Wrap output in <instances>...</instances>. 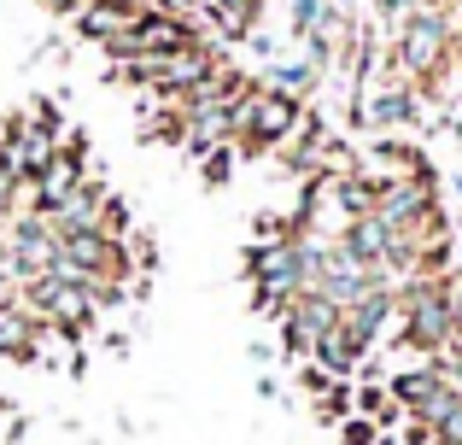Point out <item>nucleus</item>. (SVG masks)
<instances>
[{
  "label": "nucleus",
  "instance_id": "8",
  "mask_svg": "<svg viewBox=\"0 0 462 445\" xmlns=\"http://www.w3.org/2000/svg\"><path fill=\"white\" fill-rule=\"evenodd\" d=\"M305 82H316V65H282L275 70V88H305Z\"/></svg>",
  "mask_w": 462,
  "mask_h": 445
},
{
  "label": "nucleus",
  "instance_id": "2",
  "mask_svg": "<svg viewBox=\"0 0 462 445\" xmlns=\"http://www.w3.org/2000/svg\"><path fill=\"white\" fill-rule=\"evenodd\" d=\"M445 53H451V23L439 18V12H410L404 18V35H398V65L410 70H439Z\"/></svg>",
  "mask_w": 462,
  "mask_h": 445
},
{
  "label": "nucleus",
  "instance_id": "6",
  "mask_svg": "<svg viewBox=\"0 0 462 445\" xmlns=\"http://www.w3.org/2000/svg\"><path fill=\"white\" fill-rule=\"evenodd\" d=\"M351 393H357V387H346V381H334L328 393H316V416H322V422H339V416H351V411H357V399H351Z\"/></svg>",
  "mask_w": 462,
  "mask_h": 445
},
{
  "label": "nucleus",
  "instance_id": "4",
  "mask_svg": "<svg viewBox=\"0 0 462 445\" xmlns=\"http://www.w3.org/2000/svg\"><path fill=\"white\" fill-rule=\"evenodd\" d=\"M30 346H35V329H30V317H23V311H6V305H0V352H12V357H30Z\"/></svg>",
  "mask_w": 462,
  "mask_h": 445
},
{
  "label": "nucleus",
  "instance_id": "11",
  "mask_svg": "<svg viewBox=\"0 0 462 445\" xmlns=\"http://www.w3.org/2000/svg\"><path fill=\"white\" fill-rule=\"evenodd\" d=\"M451 305H457V334H462V287H451Z\"/></svg>",
  "mask_w": 462,
  "mask_h": 445
},
{
  "label": "nucleus",
  "instance_id": "13",
  "mask_svg": "<svg viewBox=\"0 0 462 445\" xmlns=\"http://www.w3.org/2000/svg\"><path fill=\"white\" fill-rule=\"evenodd\" d=\"M374 445H404V440H386V434H381V440H374Z\"/></svg>",
  "mask_w": 462,
  "mask_h": 445
},
{
  "label": "nucleus",
  "instance_id": "3",
  "mask_svg": "<svg viewBox=\"0 0 462 445\" xmlns=\"http://www.w3.org/2000/svg\"><path fill=\"white\" fill-rule=\"evenodd\" d=\"M293 129H299V100H293L287 88L246 100V117H240V135H246V147H275V141H287Z\"/></svg>",
  "mask_w": 462,
  "mask_h": 445
},
{
  "label": "nucleus",
  "instance_id": "14",
  "mask_svg": "<svg viewBox=\"0 0 462 445\" xmlns=\"http://www.w3.org/2000/svg\"><path fill=\"white\" fill-rule=\"evenodd\" d=\"M451 188H457V199H462V176H457V182H451Z\"/></svg>",
  "mask_w": 462,
  "mask_h": 445
},
{
  "label": "nucleus",
  "instance_id": "7",
  "mask_svg": "<svg viewBox=\"0 0 462 445\" xmlns=\"http://www.w3.org/2000/svg\"><path fill=\"white\" fill-rule=\"evenodd\" d=\"M374 440H381V422H374V416H363V411L339 416V445H374Z\"/></svg>",
  "mask_w": 462,
  "mask_h": 445
},
{
  "label": "nucleus",
  "instance_id": "1",
  "mask_svg": "<svg viewBox=\"0 0 462 445\" xmlns=\"http://www.w3.org/2000/svg\"><path fill=\"white\" fill-rule=\"evenodd\" d=\"M404 322H398V346H416V352H439L457 340V305H451V282L439 275H416L398 299Z\"/></svg>",
  "mask_w": 462,
  "mask_h": 445
},
{
  "label": "nucleus",
  "instance_id": "15",
  "mask_svg": "<svg viewBox=\"0 0 462 445\" xmlns=\"http://www.w3.org/2000/svg\"><path fill=\"white\" fill-rule=\"evenodd\" d=\"M433 445H451V440H433Z\"/></svg>",
  "mask_w": 462,
  "mask_h": 445
},
{
  "label": "nucleus",
  "instance_id": "10",
  "mask_svg": "<svg viewBox=\"0 0 462 445\" xmlns=\"http://www.w3.org/2000/svg\"><path fill=\"white\" fill-rule=\"evenodd\" d=\"M228 159H235V153H211V164H205V182H228Z\"/></svg>",
  "mask_w": 462,
  "mask_h": 445
},
{
  "label": "nucleus",
  "instance_id": "5",
  "mask_svg": "<svg viewBox=\"0 0 462 445\" xmlns=\"http://www.w3.org/2000/svg\"><path fill=\"white\" fill-rule=\"evenodd\" d=\"M410 117H416V100H410V94H381V100L369 106V124H410Z\"/></svg>",
  "mask_w": 462,
  "mask_h": 445
},
{
  "label": "nucleus",
  "instance_id": "9",
  "mask_svg": "<svg viewBox=\"0 0 462 445\" xmlns=\"http://www.w3.org/2000/svg\"><path fill=\"white\" fill-rule=\"evenodd\" d=\"M316 18H322V0H293V30L299 35H310Z\"/></svg>",
  "mask_w": 462,
  "mask_h": 445
},
{
  "label": "nucleus",
  "instance_id": "12",
  "mask_svg": "<svg viewBox=\"0 0 462 445\" xmlns=\"http://www.w3.org/2000/svg\"><path fill=\"white\" fill-rule=\"evenodd\" d=\"M42 6H53V12H70V6H77V0H42Z\"/></svg>",
  "mask_w": 462,
  "mask_h": 445
}]
</instances>
